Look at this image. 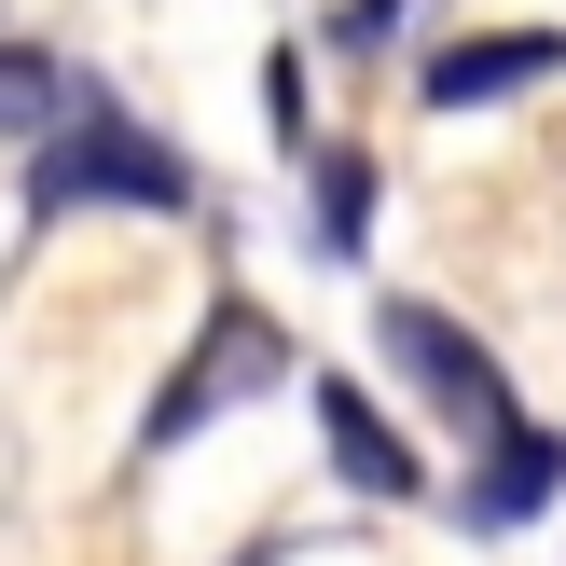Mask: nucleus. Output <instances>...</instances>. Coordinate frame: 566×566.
Listing matches in <instances>:
<instances>
[{
  "mask_svg": "<svg viewBox=\"0 0 566 566\" xmlns=\"http://www.w3.org/2000/svg\"><path fill=\"white\" fill-rule=\"evenodd\" d=\"M83 208H138V221H193V166L138 125L125 97L70 83V111L28 153V221H83Z\"/></svg>",
  "mask_w": 566,
  "mask_h": 566,
  "instance_id": "1",
  "label": "nucleus"
},
{
  "mask_svg": "<svg viewBox=\"0 0 566 566\" xmlns=\"http://www.w3.org/2000/svg\"><path fill=\"white\" fill-rule=\"evenodd\" d=\"M374 346H387V374H401L415 401H429L442 429L470 442V457H484L497 429H525V401H512V374H497V359L470 346V332L442 318V304H415V291H401V304H374Z\"/></svg>",
  "mask_w": 566,
  "mask_h": 566,
  "instance_id": "2",
  "label": "nucleus"
},
{
  "mask_svg": "<svg viewBox=\"0 0 566 566\" xmlns=\"http://www.w3.org/2000/svg\"><path fill=\"white\" fill-rule=\"evenodd\" d=\"M276 374H291V332H276L263 304H208V346H193L180 374L153 387V429H138V442H153V457H166V442L221 429V415H235V401H263Z\"/></svg>",
  "mask_w": 566,
  "mask_h": 566,
  "instance_id": "3",
  "label": "nucleus"
},
{
  "mask_svg": "<svg viewBox=\"0 0 566 566\" xmlns=\"http://www.w3.org/2000/svg\"><path fill=\"white\" fill-rule=\"evenodd\" d=\"M566 497V429H539V415H525V429H497L484 457H470V484L442 497V512L470 525V539H512V525H539Z\"/></svg>",
  "mask_w": 566,
  "mask_h": 566,
  "instance_id": "4",
  "label": "nucleus"
},
{
  "mask_svg": "<svg viewBox=\"0 0 566 566\" xmlns=\"http://www.w3.org/2000/svg\"><path fill=\"white\" fill-rule=\"evenodd\" d=\"M553 70H566V28H484V42L429 55V111H497V97H525Z\"/></svg>",
  "mask_w": 566,
  "mask_h": 566,
  "instance_id": "5",
  "label": "nucleus"
},
{
  "mask_svg": "<svg viewBox=\"0 0 566 566\" xmlns=\"http://www.w3.org/2000/svg\"><path fill=\"white\" fill-rule=\"evenodd\" d=\"M304 401H318V429H332V470H346L359 497H429V470H415V442H401V429L374 415V387H359V374H318Z\"/></svg>",
  "mask_w": 566,
  "mask_h": 566,
  "instance_id": "6",
  "label": "nucleus"
},
{
  "mask_svg": "<svg viewBox=\"0 0 566 566\" xmlns=\"http://www.w3.org/2000/svg\"><path fill=\"white\" fill-rule=\"evenodd\" d=\"M318 249H332V263L374 249V166H359L346 138H318Z\"/></svg>",
  "mask_w": 566,
  "mask_h": 566,
  "instance_id": "7",
  "label": "nucleus"
},
{
  "mask_svg": "<svg viewBox=\"0 0 566 566\" xmlns=\"http://www.w3.org/2000/svg\"><path fill=\"white\" fill-rule=\"evenodd\" d=\"M70 111V70H55L42 42H0V138H28V125H55Z\"/></svg>",
  "mask_w": 566,
  "mask_h": 566,
  "instance_id": "8",
  "label": "nucleus"
},
{
  "mask_svg": "<svg viewBox=\"0 0 566 566\" xmlns=\"http://www.w3.org/2000/svg\"><path fill=\"white\" fill-rule=\"evenodd\" d=\"M401 28V0H346V42H387Z\"/></svg>",
  "mask_w": 566,
  "mask_h": 566,
  "instance_id": "9",
  "label": "nucleus"
}]
</instances>
